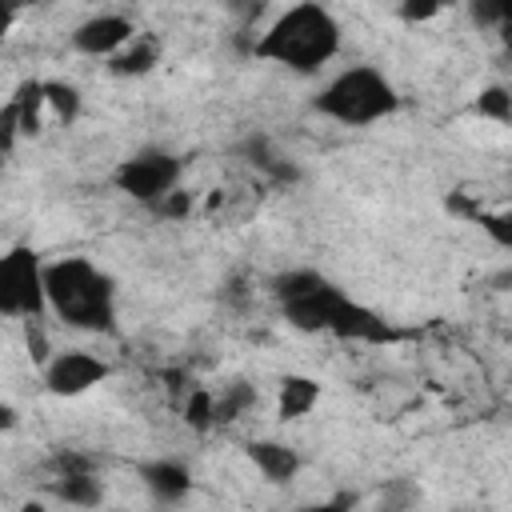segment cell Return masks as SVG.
<instances>
[{"instance_id":"cell-14","label":"cell","mask_w":512,"mask_h":512,"mask_svg":"<svg viewBox=\"0 0 512 512\" xmlns=\"http://www.w3.org/2000/svg\"><path fill=\"white\" fill-rule=\"evenodd\" d=\"M56 496L72 508H96L104 500V484L96 480V472H68V476H56Z\"/></svg>"},{"instance_id":"cell-6","label":"cell","mask_w":512,"mask_h":512,"mask_svg":"<svg viewBox=\"0 0 512 512\" xmlns=\"http://www.w3.org/2000/svg\"><path fill=\"white\" fill-rule=\"evenodd\" d=\"M100 380H108V364L100 356H92V352H80V348L56 352L44 364V384H48L52 396H84Z\"/></svg>"},{"instance_id":"cell-19","label":"cell","mask_w":512,"mask_h":512,"mask_svg":"<svg viewBox=\"0 0 512 512\" xmlns=\"http://www.w3.org/2000/svg\"><path fill=\"white\" fill-rule=\"evenodd\" d=\"M472 108H476L480 120L512 124V88H504V84H488V88H480V96H476Z\"/></svg>"},{"instance_id":"cell-28","label":"cell","mask_w":512,"mask_h":512,"mask_svg":"<svg viewBox=\"0 0 512 512\" xmlns=\"http://www.w3.org/2000/svg\"><path fill=\"white\" fill-rule=\"evenodd\" d=\"M500 44H504V52L512 56V20H508V24L500 28Z\"/></svg>"},{"instance_id":"cell-4","label":"cell","mask_w":512,"mask_h":512,"mask_svg":"<svg viewBox=\"0 0 512 512\" xmlns=\"http://www.w3.org/2000/svg\"><path fill=\"white\" fill-rule=\"evenodd\" d=\"M44 260L32 248H12L0 260V312L8 320H40L48 312Z\"/></svg>"},{"instance_id":"cell-3","label":"cell","mask_w":512,"mask_h":512,"mask_svg":"<svg viewBox=\"0 0 512 512\" xmlns=\"http://www.w3.org/2000/svg\"><path fill=\"white\" fill-rule=\"evenodd\" d=\"M312 108H316L320 116L336 120V124L360 128V124H376V120L392 116V112L400 108V96H396L392 80H388L380 68H372V64H352V68H344L340 76H332V80L320 88V96L312 100Z\"/></svg>"},{"instance_id":"cell-25","label":"cell","mask_w":512,"mask_h":512,"mask_svg":"<svg viewBox=\"0 0 512 512\" xmlns=\"http://www.w3.org/2000/svg\"><path fill=\"white\" fill-rule=\"evenodd\" d=\"M24 340H28V352H32L36 364H48V360H52V356H48V336H44L40 320H24Z\"/></svg>"},{"instance_id":"cell-15","label":"cell","mask_w":512,"mask_h":512,"mask_svg":"<svg viewBox=\"0 0 512 512\" xmlns=\"http://www.w3.org/2000/svg\"><path fill=\"white\" fill-rule=\"evenodd\" d=\"M156 60H160L156 44L136 36L124 52H116V56L108 60V72H112V76H144V72H152V64H156Z\"/></svg>"},{"instance_id":"cell-1","label":"cell","mask_w":512,"mask_h":512,"mask_svg":"<svg viewBox=\"0 0 512 512\" xmlns=\"http://www.w3.org/2000/svg\"><path fill=\"white\" fill-rule=\"evenodd\" d=\"M252 52L260 60H276V64L308 76L340 52V24L320 4H292L264 28V36L252 44Z\"/></svg>"},{"instance_id":"cell-5","label":"cell","mask_w":512,"mask_h":512,"mask_svg":"<svg viewBox=\"0 0 512 512\" xmlns=\"http://www.w3.org/2000/svg\"><path fill=\"white\" fill-rule=\"evenodd\" d=\"M180 176H184L180 156L160 152V148H148V152H136L132 160H124L112 180H116V188H120L124 196H132V200L156 208L168 192L180 188Z\"/></svg>"},{"instance_id":"cell-30","label":"cell","mask_w":512,"mask_h":512,"mask_svg":"<svg viewBox=\"0 0 512 512\" xmlns=\"http://www.w3.org/2000/svg\"><path fill=\"white\" fill-rule=\"evenodd\" d=\"M112 512H120V508H112Z\"/></svg>"},{"instance_id":"cell-2","label":"cell","mask_w":512,"mask_h":512,"mask_svg":"<svg viewBox=\"0 0 512 512\" xmlns=\"http://www.w3.org/2000/svg\"><path fill=\"white\" fill-rule=\"evenodd\" d=\"M48 308L84 332H116V288L108 272H100L84 256H64L44 268Z\"/></svg>"},{"instance_id":"cell-22","label":"cell","mask_w":512,"mask_h":512,"mask_svg":"<svg viewBox=\"0 0 512 512\" xmlns=\"http://www.w3.org/2000/svg\"><path fill=\"white\" fill-rule=\"evenodd\" d=\"M476 224L488 232V240H492V244L512 248V208H500V212H484V208H480Z\"/></svg>"},{"instance_id":"cell-23","label":"cell","mask_w":512,"mask_h":512,"mask_svg":"<svg viewBox=\"0 0 512 512\" xmlns=\"http://www.w3.org/2000/svg\"><path fill=\"white\" fill-rule=\"evenodd\" d=\"M416 500H420V492H416V484H408L404 476H400V480H388L384 492H380V508H384V512H404V508H412Z\"/></svg>"},{"instance_id":"cell-10","label":"cell","mask_w":512,"mask_h":512,"mask_svg":"<svg viewBox=\"0 0 512 512\" xmlns=\"http://www.w3.org/2000/svg\"><path fill=\"white\" fill-rule=\"evenodd\" d=\"M140 480L160 504H180L192 492V472L180 460H148L140 464Z\"/></svg>"},{"instance_id":"cell-13","label":"cell","mask_w":512,"mask_h":512,"mask_svg":"<svg viewBox=\"0 0 512 512\" xmlns=\"http://www.w3.org/2000/svg\"><path fill=\"white\" fill-rule=\"evenodd\" d=\"M16 108V120H20V132L24 136H36L40 132V116L48 112V96H44V80H24L16 88V96L8 100Z\"/></svg>"},{"instance_id":"cell-18","label":"cell","mask_w":512,"mask_h":512,"mask_svg":"<svg viewBox=\"0 0 512 512\" xmlns=\"http://www.w3.org/2000/svg\"><path fill=\"white\" fill-rule=\"evenodd\" d=\"M252 404H256V388H252V384H244V380L224 384V392L216 396V424L240 420V416H244Z\"/></svg>"},{"instance_id":"cell-21","label":"cell","mask_w":512,"mask_h":512,"mask_svg":"<svg viewBox=\"0 0 512 512\" xmlns=\"http://www.w3.org/2000/svg\"><path fill=\"white\" fill-rule=\"evenodd\" d=\"M184 420H188L196 432H208V428L216 424V392L192 388L188 400H184Z\"/></svg>"},{"instance_id":"cell-9","label":"cell","mask_w":512,"mask_h":512,"mask_svg":"<svg viewBox=\"0 0 512 512\" xmlns=\"http://www.w3.org/2000/svg\"><path fill=\"white\" fill-rule=\"evenodd\" d=\"M332 336H340V340H360V344H388V340H392V328H388L372 308H364V304H356V300H344V304H340V316H336V324H332Z\"/></svg>"},{"instance_id":"cell-26","label":"cell","mask_w":512,"mask_h":512,"mask_svg":"<svg viewBox=\"0 0 512 512\" xmlns=\"http://www.w3.org/2000/svg\"><path fill=\"white\" fill-rule=\"evenodd\" d=\"M444 8L440 4H400V16L408 20V24H420V20H436Z\"/></svg>"},{"instance_id":"cell-29","label":"cell","mask_w":512,"mask_h":512,"mask_svg":"<svg viewBox=\"0 0 512 512\" xmlns=\"http://www.w3.org/2000/svg\"><path fill=\"white\" fill-rule=\"evenodd\" d=\"M20 512H44V504H32V500H28V504H24Z\"/></svg>"},{"instance_id":"cell-16","label":"cell","mask_w":512,"mask_h":512,"mask_svg":"<svg viewBox=\"0 0 512 512\" xmlns=\"http://www.w3.org/2000/svg\"><path fill=\"white\" fill-rule=\"evenodd\" d=\"M328 280L316 272V268H288V272H280L276 280H272V296L280 300V304H292V300H300V296H312L316 288H324Z\"/></svg>"},{"instance_id":"cell-17","label":"cell","mask_w":512,"mask_h":512,"mask_svg":"<svg viewBox=\"0 0 512 512\" xmlns=\"http://www.w3.org/2000/svg\"><path fill=\"white\" fill-rule=\"evenodd\" d=\"M244 152H248V160H252L260 172H268L272 180H296V176H300V172L272 148L268 136H248V140H244Z\"/></svg>"},{"instance_id":"cell-12","label":"cell","mask_w":512,"mask_h":512,"mask_svg":"<svg viewBox=\"0 0 512 512\" xmlns=\"http://www.w3.org/2000/svg\"><path fill=\"white\" fill-rule=\"evenodd\" d=\"M316 400H320V384L312 376H284L276 392V412L280 420H300L316 408Z\"/></svg>"},{"instance_id":"cell-7","label":"cell","mask_w":512,"mask_h":512,"mask_svg":"<svg viewBox=\"0 0 512 512\" xmlns=\"http://www.w3.org/2000/svg\"><path fill=\"white\" fill-rule=\"evenodd\" d=\"M136 40V28H132V20L128 16H120V12H96V16H88L76 32H72V48L76 52H84V56H116V52H124L128 44Z\"/></svg>"},{"instance_id":"cell-20","label":"cell","mask_w":512,"mask_h":512,"mask_svg":"<svg viewBox=\"0 0 512 512\" xmlns=\"http://www.w3.org/2000/svg\"><path fill=\"white\" fill-rule=\"evenodd\" d=\"M44 96H48V112L60 124H72L80 116V92L68 80H44Z\"/></svg>"},{"instance_id":"cell-24","label":"cell","mask_w":512,"mask_h":512,"mask_svg":"<svg viewBox=\"0 0 512 512\" xmlns=\"http://www.w3.org/2000/svg\"><path fill=\"white\" fill-rule=\"evenodd\" d=\"M152 212H156V216H164V220H184V216L192 212V192L176 188V192H168Z\"/></svg>"},{"instance_id":"cell-11","label":"cell","mask_w":512,"mask_h":512,"mask_svg":"<svg viewBox=\"0 0 512 512\" xmlns=\"http://www.w3.org/2000/svg\"><path fill=\"white\" fill-rule=\"evenodd\" d=\"M248 460L256 464V472L272 484H288L296 472H300V456L292 444L284 440H252L248 444Z\"/></svg>"},{"instance_id":"cell-8","label":"cell","mask_w":512,"mask_h":512,"mask_svg":"<svg viewBox=\"0 0 512 512\" xmlns=\"http://www.w3.org/2000/svg\"><path fill=\"white\" fill-rule=\"evenodd\" d=\"M344 300H348V296L328 280V284L316 288L312 296H300V300L284 304V316H288L300 332H332V324H336Z\"/></svg>"},{"instance_id":"cell-27","label":"cell","mask_w":512,"mask_h":512,"mask_svg":"<svg viewBox=\"0 0 512 512\" xmlns=\"http://www.w3.org/2000/svg\"><path fill=\"white\" fill-rule=\"evenodd\" d=\"M348 496H336V500H324V504H308V508H296V512H348Z\"/></svg>"}]
</instances>
